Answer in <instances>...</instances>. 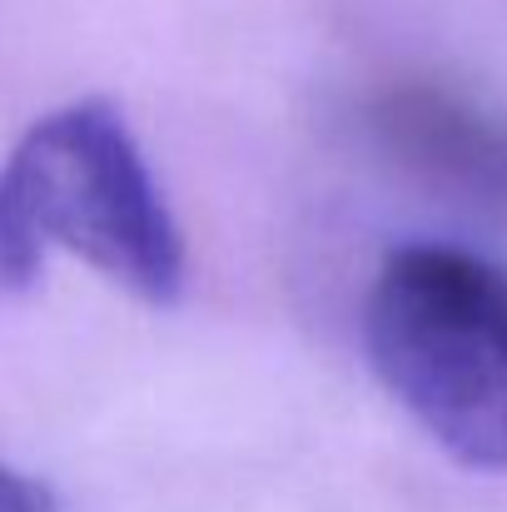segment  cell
<instances>
[{"label": "cell", "instance_id": "obj_1", "mask_svg": "<svg viewBox=\"0 0 507 512\" xmlns=\"http://www.w3.org/2000/svg\"><path fill=\"white\" fill-rule=\"evenodd\" d=\"M55 254L145 309H174L189 289L179 214L130 115L105 95L30 120L0 160V294H30Z\"/></svg>", "mask_w": 507, "mask_h": 512}, {"label": "cell", "instance_id": "obj_2", "mask_svg": "<svg viewBox=\"0 0 507 512\" xmlns=\"http://www.w3.org/2000/svg\"><path fill=\"white\" fill-rule=\"evenodd\" d=\"M363 353L383 393L463 468L507 473V269L418 239L363 294Z\"/></svg>", "mask_w": 507, "mask_h": 512}, {"label": "cell", "instance_id": "obj_3", "mask_svg": "<svg viewBox=\"0 0 507 512\" xmlns=\"http://www.w3.org/2000/svg\"><path fill=\"white\" fill-rule=\"evenodd\" d=\"M383 135L423 174L507 204V120L453 95L408 90L383 105Z\"/></svg>", "mask_w": 507, "mask_h": 512}, {"label": "cell", "instance_id": "obj_4", "mask_svg": "<svg viewBox=\"0 0 507 512\" xmlns=\"http://www.w3.org/2000/svg\"><path fill=\"white\" fill-rule=\"evenodd\" d=\"M0 512H60V498L40 478L0 463Z\"/></svg>", "mask_w": 507, "mask_h": 512}]
</instances>
